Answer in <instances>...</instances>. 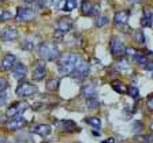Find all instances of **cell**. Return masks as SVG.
<instances>
[{
    "label": "cell",
    "instance_id": "9c48e42d",
    "mask_svg": "<svg viewBox=\"0 0 153 143\" xmlns=\"http://www.w3.org/2000/svg\"><path fill=\"white\" fill-rule=\"evenodd\" d=\"M141 25H142V27H152V25H153V8L152 7H149V6L143 7Z\"/></svg>",
    "mask_w": 153,
    "mask_h": 143
},
{
    "label": "cell",
    "instance_id": "7402d4cb",
    "mask_svg": "<svg viewBox=\"0 0 153 143\" xmlns=\"http://www.w3.org/2000/svg\"><path fill=\"white\" fill-rule=\"evenodd\" d=\"M134 61L138 64V66H145V64L148 63V57L145 53H142V52H137V53L133 56Z\"/></svg>",
    "mask_w": 153,
    "mask_h": 143
},
{
    "label": "cell",
    "instance_id": "836d02e7",
    "mask_svg": "<svg viewBox=\"0 0 153 143\" xmlns=\"http://www.w3.org/2000/svg\"><path fill=\"white\" fill-rule=\"evenodd\" d=\"M140 139L142 140L143 143L153 142V133H149V135H142V136H140Z\"/></svg>",
    "mask_w": 153,
    "mask_h": 143
},
{
    "label": "cell",
    "instance_id": "7c38bea8",
    "mask_svg": "<svg viewBox=\"0 0 153 143\" xmlns=\"http://www.w3.org/2000/svg\"><path fill=\"white\" fill-rule=\"evenodd\" d=\"M26 124V120L21 116H15V117H11L8 121L6 123V127L11 131H15V130H19V128L25 127Z\"/></svg>",
    "mask_w": 153,
    "mask_h": 143
},
{
    "label": "cell",
    "instance_id": "d590c367",
    "mask_svg": "<svg viewBox=\"0 0 153 143\" xmlns=\"http://www.w3.org/2000/svg\"><path fill=\"white\" fill-rule=\"evenodd\" d=\"M146 106H148V109H149V111H152V112H153V94H152V95H149V97H148V101H146Z\"/></svg>",
    "mask_w": 153,
    "mask_h": 143
},
{
    "label": "cell",
    "instance_id": "8d00e7d4",
    "mask_svg": "<svg viewBox=\"0 0 153 143\" xmlns=\"http://www.w3.org/2000/svg\"><path fill=\"white\" fill-rule=\"evenodd\" d=\"M6 102H7V94L1 91V93H0V106H3Z\"/></svg>",
    "mask_w": 153,
    "mask_h": 143
},
{
    "label": "cell",
    "instance_id": "52a82bcc",
    "mask_svg": "<svg viewBox=\"0 0 153 143\" xmlns=\"http://www.w3.org/2000/svg\"><path fill=\"white\" fill-rule=\"evenodd\" d=\"M81 95L83 98H96L97 95V87H96L94 82H86L81 89Z\"/></svg>",
    "mask_w": 153,
    "mask_h": 143
},
{
    "label": "cell",
    "instance_id": "44dd1931",
    "mask_svg": "<svg viewBox=\"0 0 153 143\" xmlns=\"http://www.w3.org/2000/svg\"><path fill=\"white\" fill-rule=\"evenodd\" d=\"M115 68L118 71H127L130 70V63H128L126 59H123V57H120V59H118L116 60V63H115Z\"/></svg>",
    "mask_w": 153,
    "mask_h": 143
},
{
    "label": "cell",
    "instance_id": "603a6c76",
    "mask_svg": "<svg viewBox=\"0 0 153 143\" xmlns=\"http://www.w3.org/2000/svg\"><path fill=\"white\" fill-rule=\"evenodd\" d=\"M85 123H88L90 127L99 128V130H100V127H101V120H100L99 117H86Z\"/></svg>",
    "mask_w": 153,
    "mask_h": 143
},
{
    "label": "cell",
    "instance_id": "74e56055",
    "mask_svg": "<svg viewBox=\"0 0 153 143\" xmlns=\"http://www.w3.org/2000/svg\"><path fill=\"white\" fill-rule=\"evenodd\" d=\"M100 4L99 3H94V8H93V16H99L100 14Z\"/></svg>",
    "mask_w": 153,
    "mask_h": 143
},
{
    "label": "cell",
    "instance_id": "60d3db41",
    "mask_svg": "<svg viewBox=\"0 0 153 143\" xmlns=\"http://www.w3.org/2000/svg\"><path fill=\"white\" fill-rule=\"evenodd\" d=\"M25 3H33V1H36V0H23Z\"/></svg>",
    "mask_w": 153,
    "mask_h": 143
},
{
    "label": "cell",
    "instance_id": "cb8c5ba5",
    "mask_svg": "<svg viewBox=\"0 0 153 143\" xmlns=\"http://www.w3.org/2000/svg\"><path fill=\"white\" fill-rule=\"evenodd\" d=\"M134 40H135V42H138V44H145V34H143V32L141 29H137V30L134 32Z\"/></svg>",
    "mask_w": 153,
    "mask_h": 143
},
{
    "label": "cell",
    "instance_id": "b9f144b4",
    "mask_svg": "<svg viewBox=\"0 0 153 143\" xmlns=\"http://www.w3.org/2000/svg\"><path fill=\"white\" fill-rule=\"evenodd\" d=\"M127 1H128V3H137L138 0H127Z\"/></svg>",
    "mask_w": 153,
    "mask_h": 143
},
{
    "label": "cell",
    "instance_id": "83f0119b",
    "mask_svg": "<svg viewBox=\"0 0 153 143\" xmlns=\"http://www.w3.org/2000/svg\"><path fill=\"white\" fill-rule=\"evenodd\" d=\"M21 46H22L25 51H33L34 44H33V41L30 40V38H25V40L22 41V44H21Z\"/></svg>",
    "mask_w": 153,
    "mask_h": 143
},
{
    "label": "cell",
    "instance_id": "3957f363",
    "mask_svg": "<svg viewBox=\"0 0 153 143\" xmlns=\"http://www.w3.org/2000/svg\"><path fill=\"white\" fill-rule=\"evenodd\" d=\"M15 93L19 98H27V97H32V95H34L37 93V87L34 85H32V83L22 82L18 85Z\"/></svg>",
    "mask_w": 153,
    "mask_h": 143
},
{
    "label": "cell",
    "instance_id": "e575fe53",
    "mask_svg": "<svg viewBox=\"0 0 153 143\" xmlns=\"http://www.w3.org/2000/svg\"><path fill=\"white\" fill-rule=\"evenodd\" d=\"M7 87H8V83H7V80L3 79V78H0V93L4 91Z\"/></svg>",
    "mask_w": 153,
    "mask_h": 143
},
{
    "label": "cell",
    "instance_id": "ac0fdd59",
    "mask_svg": "<svg viewBox=\"0 0 153 143\" xmlns=\"http://www.w3.org/2000/svg\"><path fill=\"white\" fill-rule=\"evenodd\" d=\"M93 8H94V3L92 0H82V3H81V14L82 15L93 16Z\"/></svg>",
    "mask_w": 153,
    "mask_h": 143
},
{
    "label": "cell",
    "instance_id": "f1b7e54d",
    "mask_svg": "<svg viewBox=\"0 0 153 143\" xmlns=\"http://www.w3.org/2000/svg\"><path fill=\"white\" fill-rule=\"evenodd\" d=\"M127 94L130 95L131 98H138L140 90H138L135 86H128V87H127Z\"/></svg>",
    "mask_w": 153,
    "mask_h": 143
},
{
    "label": "cell",
    "instance_id": "d6a6232c",
    "mask_svg": "<svg viewBox=\"0 0 153 143\" xmlns=\"http://www.w3.org/2000/svg\"><path fill=\"white\" fill-rule=\"evenodd\" d=\"M135 53H137V51H135L133 46H126L124 48V55H127V56H134Z\"/></svg>",
    "mask_w": 153,
    "mask_h": 143
},
{
    "label": "cell",
    "instance_id": "8992f818",
    "mask_svg": "<svg viewBox=\"0 0 153 143\" xmlns=\"http://www.w3.org/2000/svg\"><path fill=\"white\" fill-rule=\"evenodd\" d=\"M88 74H89V64L86 63V61H82V63L70 74V76L75 80H81V79H83L85 76H88Z\"/></svg>",
    "mask_w": 153,
    "mask_h": 143
},
{
    "label": "cell",
    "instance_id": "5b68a950",
    "mask_svg": "<svg viewBox=\"0 0 153 143\" xmlns=\"http://www.w3.org/2000/svg\"><path fill=\"white\" fill-rule=\"evenodd\" d=\"M26 109H27V104H26L25 101H18V102H14V104H11L7 108V117H15V116H19V114L22 113V112H25Z\"/></svg>",
    "mask_w": 153,
    "mask_h": 143
},
{
    "label": "cell",
    "instance_id": "ffe728a7",
    "mask_svg": "<svg viewBox=\"0 0 153 143\" xmlns=\"http://www.w3.org/2000/svg\"><path fill=\"white\" fill-rule=\"evenodd\" d=\"M111 86L118 94H126V93H127V87H126L124 83L120 82V80H114V82L111 83Z\"/></svg>",
    "mask_w": 153,
    "mask_h": 143
},
{
    "label": "cell",
    "instance_id": "6da1fadb",
    "mask_svg": "<svg viewBox=\"0 0 153 143\" xmlns=\"http://www.w3.org/2000/svg\"><path fill=\"white\" fill-rule=\"evenodd\" d=\"M81 63H82V59H81L79 55L67 52V53L60 55L59 61H57V67H59L60 74H63V75H70Z\"/></svg>",
    "mask_w": 153,
    "mask_h": 143
},
{
    "label": "cell",
    "instance_id": "4fadbf2b",
    "mask_svg": "<svg viewBox=\"0 0 153 143\" xmlns=\"http://www.w3.org/2000/svg\"><path fill=\"white\" fill-rule=\"evenodd\" d=\"M128 18H130V11L128 10H120L115 14L114 16V22L116 26H123L127 23Z\"/></svg>",
    "mask_w": 153,
    "mask_h": 143
},
{
    "label": "cell",
    "instance_id": "8fae6325",
    "mask_svg": "<svg viewBox=\"0 0 153 143\" xmlns=\"http://www.w3.org/2000/svg\"><path fill=\"white\" fill-rule=\"evenodd\" d=\"M0 35H1L4 41H14V40L18 38V30H16L15 26H6L1 30Z\"/></svg>",
    "mask_w": 153,
    "mask_h": 143
},
{
    "label": "cell",
    "instance_id": "ba28073f",
    "mask_svg": "<svg viewBox=\"0 0 153 143\" xmlns=\"http://www.w3.org/2000/svg\"><path fill=\"white\" fill-rule=\"evenodd\" d=\"M124 45L123 42L119 40L118 37H112L111 41H109V49H111V53L114 56H120L124 53Z\"/></svg>",
    "mask_w": 153,
    "mask_h": 143
},
{
    "label": "cell",
    "instance_id": "4dcf8cb0",
    "mask_svg": "<svg viewBox=\"0 0 153 143\" xmlns=\"http://www.w3.org/2000/svg\"><path fill=\"white\" fill-rule=\"evenodd\" d=\"M11 18H13V14L10 13V11L0 13V22H7V21H10Z\"/></svg>",
    "mask_w": 153,
    "mask_h": 143
},
{
    "label": "cell",
    "instance_id": "f546056e",
    "mask_svg": "<svg viewBox=\"0 0 153 143\" xmlns=\"http://www.w3.org/2000/svg\"><path fill=\"white\" fill-rule=\"evenodd\" d=\"M76 7V0H66V6H64V11L70 13Z\"/></svg>",
    "mask_w": 153,
    "mask_h": 143
},
{
    "label": "cell",
    "instance_id": "ab89813d",
    "mask_svg": "<svg viewBox=\"0 0 153 143\" xmlns=\"http://www.w3.org/2000/svg\"><path fill=\"white\" fill-rule=\"evenodd\" d=\"M101 143H115V139H114V138H109V139H105V140H102Z\"/></svg>",
    "mask_w": 153,
    "mask_h": 143
},
{
    "label": "cell",
    "instance_id": "7a4b0ae2",
    "mask_svg": "<svg viewBox=\"0 0 153 143\" xmlns=\"http://www.w3.org/2000/svg\"><path fill=\"white\" fill-rule=\"evenodd\" d=\"M37 53L42 60L55 61L60 57V51L53 42H40L37 46Z\"/></svg>",
    "mask_w": 153,
    "mask_h": 143
},
{
    "label": "cell",
    "instance_id": "5bb4252c",
    "mask_svg": "<svg viewBox=\"0 0 153 143\" xmlns=\"http://www.w3.org/2000/svg\"><path fill=\"white\" fill-rule=\"evenodd\" d=\"M73 25H74L73 19L68 18V16H66V18H60L59 21H57L56 27H57V30H60V32H63V33H67L73 29Z\"/></svg>",
    "mask_w": 153,
    "mask_h": 143
},
{
    "label": "cell",
    "instance_id": "d4e9b609",
    "mask_svg": "<svg viewBox=\"0 0 153 143\" xmlns=\"http://www.w3.org/2000/svg\"><path fill=\"white\" fill-rule=\"evenodd\" d=\"M45 87H47V90H49V91H55V90L59 87V79H49L47 82V85H45Z\"/></svg>",
    "mask_w": 153,
    "mask_h": 143
},
{
    "label": "cell",
    "instance_id": "277c9868",
    "mask_svg": "<svg viewBox=\"0 0 153 143\" xmlns=\"http://www.w3.org/2000/svg\"><path fill=\"white\" fill-rule=\"evenodd\" d=\"M36 18V11L30 7H18L15 19L19 22H29Z\"/></svg>",
    "mask_w": 153,
    "mask_h": 143
},
{
    "label": "cell",
    "instance_id": "484cf974",
    "mask_svg": "<svg viewBox=\"0 0 153 143\" xmlns=\"http://www.w3.org/2000/svg\"><path fill=\"white\" fill-rule=\"evenodd\" d=\"M107 23H108V16H105V15L97 16V18H96V21H94V26H96V27H102V26H105Z\"/></svg>",
    "mask_w": 153,
    "mask_h": 143
},
{
    "label": "cell",
    "instance_id": "f35d334b",
    "mask_svg": "<svg viewBox=\"0 0 153 143\" xmlns=\"http://www.w3.org/2000/svg\"><path fill=\"white\" fill-rule=\"evenodd\" d=\"M64 6H66V0H60V1L57 3V8L59 10H64Z\"/></svg>",
    "mask_w": 153,
    "mask_h": 143
},
{
    "label": "cell",
    "instance_id": "d6986e66",
    "mask_svg": "<svg viewBox=\"0 0 153 143\" xmlns=\"http://www.w3.org/2000/svg\"><path fill=\"white\" fill-rule=\"evenodd\" d=\"M57 127L60 128L62 131H64V132H74V131L78 130V128H76V124L74 123L73 120H63V121H60V123L57 124Z\"/></svg>",
    "mask_w": 153,
    "mask_h": 143
},
{
    "label": "cell",
    "instance_id": "e0dca14e",
    "mask_svg": "<svg viewBox=\"0 0 153 143\" xmlns=\"http://www.w3.org/2000/svg\"><path fill=\"white\" fill-rule=\"evenodd\" d=\"M13 76L18 80H22L26 76V66L22 63H16L13 68Z\"/></svg>",
    "mask_w": 153,
    "mask_h": 143
},
{
    "label": "cell",
    "instance_id": "ee69618b",
    "mask_svg": "<svg viewBox=\"0 0 153 143\" xmlns=\"http://www.w3.org/2000/svg\"><path fill=\"white\" fill-rule=\"evenodd\" d=\"M0 143H4V138L3 136H0Z\"/></svg>",
    "mask_w": 153,
    "mask_h": 143
},
{
    "label": "cell",
    "instance_id": "9a60e30c",
    "mask_svg": "<svg viewBox=\"0 0 153 143\" xmlns=\"http://www.w3.org/2000/svg\"><path fill=\"white\" fill-rule=\"evenodd\" d=\"M16 64V57L14 56V55L8 53L4 56V59L1 60V63H0V66H1V68L6 71H10V70H13L14 67H15Z\"/></svg>",
    "mask_w": 153,
    "mask_h": 143
},
{
    "label": "cell",
    "instance_id": "7bdbcfd3",
    "mask_svg": "<svg viewBox=\"0 0 153 143\" xmlns=\"http://www.w3.org/2000/svg\"><path fill=\"white\" fill-rule=\"evenodd\" d=\"M149 128H150V131H152V132H153V121H152V123H150V125H149Z\"/></svg>",
    "mask_w": 153,
    "mask_h": 143
},
{
    "label": "cell",
    "instance_id": "4316f807",
    "mask_svg": "<svg viewBox=\"0 0 153 143\" xmlns=\"http://www.w3.org/2000/svg\"><path fill=\"white\" fill-rule=\"evenodd\" d=\"M100 106V101L96 98H88L86 100V108L88 109H97Z\"/></svg>",
    "mask_w": 153,
    "mask_h": 143
},
{
    "label": "cell",
    "instance_id": "30bf717a",
    "mask_svg": "<svg viewBox=\"0 0 153 143\" xmlns=\"http://www.w3.org/2000/svg\"><path fill=\"white\" fill-rule=\"evenodd\" d=\"M45 74H47V72H45V63H44V60L36 61V66H34L33 72H32L33 80H41V79H44Z\"/></svg>",
    "mask_w": 153,
    "mask_h": 143
},
{
    "label": "cell",
    "instance_id": "1f68e13d",
    "mask_svg": "<svg viewBox=\"0 0 153 143\" xmlns=\"http://www.w3.org/2000/svg\"><path fill=\"white\" fill-rule=\"evenodd\" d=\"M142 128H143V124L141 123V121H135V123L133 124V132L134 133L141 132V131H142Z\"/></svg>",
    "mask_w": 153,
    "mask_h": 143
},
{
    "label": "cell",
    "instance_id": "2e32d148",
    "mask_svg": "<svg viewBox=\"0 0 153 143\" xmlns=\"http://www.w3.org/2000/svg\"><path fill=\"white\" fill-rule=\"evenodd\" d=\"M51 131H52V127L49 124H36V125L32 127V132L37 133L40 136H47V135L51 133Z\"/></svg>",
    "mask_w": 153,
    "mask_h": 143
},
{
    "label": "cell",
    "instance_id": "f6af8a7d",
    "mask_svg": "<svg viewBox=\"0 0 153 143\" xmlns=\"http://www.w3.org/2000/svg\"><path fill=\"white\" fill-rule=\"evenodd\" d=\"M42 143H48V142H42Z\"/></svg>",
    "mask_w": 153,
    "mask_h": 143
}]
</instances>
